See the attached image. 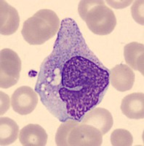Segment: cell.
<instances>
[{"instance_id":"obj_1","label":"cell","mask_w":144,"mask_h":146,"mask_svg":"<svg viewBox=\"0 0 144 146\" xmlns=\"http://www.w3.org/2000/svg\"><path fill=\"white\" fill-rule=\"evenodd\" d=\"M108 86L109 70L88 47L76 22L64 18L37 76L35 91L42 105L60 122H80L102 102Z\"/></svg>"},{"instance_id":"obj_2","label":"cell","mask_w":144,"mask_h":146,"mask_svg":"<svg viewBox=\"0 0 144 146\" xmlns=\"http://www.w3.org/2000/svg\"><path fill=\"white\" fill-rule=\"evenodd\" d=\"M60 27V21L55 12L42 9L23 23L21 34L30 45H42L58 33Z\"/></svg>"},{"instance_id":"obj_3","label":"cell","mask_w":144,"mask_h":146,"mask_svg":"<svg viewBox=\"0 0 144 146\" xmlns=\"http://www.w3.org/2000/svg\"><path fill=\"white\" fill-rule=\"evenodd\" d=\"M78 12L88 29L95 35H109L116 27V16L104 1L82 0L79 4Z\"/></svg>"},{"instance_id":"obj_4","label":"cell","mask_w":144,"mask_h":146,"mask_svg":"<svg viewBox=\"0 0 144 146\" xmlns=\"http://www.w3.org/2000/svg\"><path fill=\"white\" fill-rule=\"evenodd\" d=\"M21 60L18 55L10 48L0 52V87L8 88L16 84L20 78Z\"/></svg>"},{"instance_id":"obj_5","label":"cell","mask_w":144,"mask_h":146,"mask_svg":"<svg viewBox=\"0 0 144 146\" xmlns=\"http://www.w3.org/2000/svg\"><path fill=\"white\" fill-rule=\"evenodd\" d=\"M68 146H99L103 143V135L90 125L80 122L68 134Z\"/></svg>"},{"instance_id":"obj_6","label":"cell","mask_w":144,"mask_h":146,"mask_svg":"<svg viewBox=\"0 0 144 146\" xmlns=\"http://www.w3.org/2000/svg\"><path fill=\"white\" fill-rule=\"evenodd\" d=\"M11 105L15 113L26 115L36 108L38 103L37 92L31 87L23 86L17 88L11 96Z\"/></svg>"},{"instance_id":"obj_7","label":"cell","mask_w":144,"mask_h":146,"mask_svg":"<svg viewBox=\"0 0 144 146\" xmlns=\"http://www.w3.org/2000/svg\"><path fill=\"white\" fill-rule=\"evenodd\" d=\"M135 82V73L129 66L123 64L109 70V83L120 92L129 91Z\"/></svg>"},{"instance_id":"obj_8","label":"cell","mask_w":144,"mask_h":146,"mask_svg":"<svg viewBox=\"0 0 144 146\" xmlns=\"http://www.w3.org/2000/svg\"><path fill=\"white\" fill-rule=\"evenodd\" d=\"M81 123L97 128L103 135L111 130L114 120L111 113L105 108H93L87 112L82 118Z\"/></svg>"},{"instance_id":"obj_9","label":"cell","mask_w":144,"mask_h":146,"mask_svg":"<svg viewBox=\"0 0 144 146\" xmlns=\"http://www.w3.org/2000/svg\"><path fill=\"white\" fill-rule=\"evenodd\" d=\"M20 17L15 7L5 1H0V33L11 35L15 33L19 27Z\"/></svg>"},{"instance_id":"obj_10","label":"cell","mask_w":144,"mask_h":146,"mask_svg":"<svg viewBox=\"0 0 144 146\" xmlns=\"http://www.w3.org/2000/svg\"><path fill=\"white\" fill-rule=\"evenodd\" d=\"M123 114L130 119H143L144 118L143 93H133L123 98L121 104Z\"/></svg>"},{"instance_id":"obj_11","label":"cell","mask_w":144,"mask_h":146,"mask_svg":"<svg viewBox=\"0 0 144 146\" xmlns=\"http://www.w3.org/2000/svg\"><path fill=\"white\" fill-rule=\"evenodd\" d=\"M47 134L39 124H28L20 131L19 139L24 146H45L47 143Z\"/></svg>"},{"instance_id":"obj_12","label":"cell","mask_w":144,"mask_h":146,"mask_svg":"<svg viewBox=\"0 0 144 146\" xmlns=\"http://www.w3.org/2000/svg\"><path fill=\"white\" fill-rule=\"evenodd\" d=\"M124 56L126 63L134 70L144 75V45L143 43L133 42L124 46Z\"/></svg>"},{"instance_id":"obj_13","label":"cell","mask_w":144,"mask_h":146,"mask_svg":"<svg viewBox=\"0 0 144 146\" xmlns=\"http://www.w3.org/2000/svg\"><path fill=\"white\" fill-rule=\"evenodd\" d=\"M19 127L14 120L7 117L0 118V145H9L18 139Z\"/></svg>"},{"instance_id":"obj_14","label":"cell","mask_w":144,"mask_h":146,"mask_svg":"<svg viewBox=\"0 0 144 146\" xmlns=\"http://www.w3.org/2000/svg\"><path fill=\"white\" fill-rule=\"evenodd\" d=\"M80 121L69 119L62 122L60 126L58 127L55 135V143L58 146H68V136L71 130L74 126L79 124Z\"/></svg>"},{"instance_id":"obj_15","label":"cell","mask_w":144,"mask_h":146,"mask_svg":"<svg viewBox=\"0 0 144 146\" xmlns=\"http://www.w3.org/2000/svg\"><path fill=\"white\" fill-rule=\"evenodd\" d=\"M111 143L113 146H130L133 145V135L129 131L117 129L111 133Z\"/></svg>"},{"instance_id":"obj_16","label":"cell","mask_w":144,"mask_h":146,"mask_svg":"<svg viewBox=\"0 0 144 146\" xmlns=\"http://www.w3.org/2000/svg\"><path fill=\"white\" fill-rule=\"evenodd\" d=\"M143 1H135L133 6L131 7V13L133 19L137 23L143 25Z\"/></svg>"},{"instance_id":"obj_17","label":"cell","mask_w":144,"mask_h":146,"mask_svg":"<svg viewBox=\"0 0 144 146\" xmlns=\"http://www.w3.org/2000/svg\"><path fill=\"white\" fill-rule=\"evenodd\" d=\"M10 108V100L6 94L1 92V115H3Z\"/></svg>"},{"instance_id":"obj_18","label":"cell","mask_w":144,"mask_h":146,"mask_svg":"<svg viewBox=\"0 0 144 146\" xmlns=\"http://www.w3.org/2000/svg\"><path fill=\"white\" fill-rule=\"evenodd\" d=\"M106 2H107L111 7H114V8L116 9H120L122 8V7H121V5H120L121 4L123 5V6H124V7H125V6L127 7V6H128L129 5H130V3L133 2V1H119V2H118V1H106Z\"/></svg>"}]
</instances>
